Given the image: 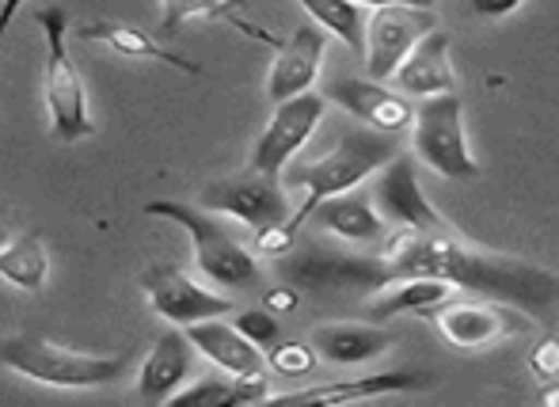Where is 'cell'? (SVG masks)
Segmentation results:
<instances>
[{
    "label": "cell",
    "instance_id": "484cf974",
    "mask_svg": "<svg viewBox=\"0 0 559 407\" xmlns=\"http://www.w3.org/2000/svg\"><path fill=\"white\" fill-rule=\"evenodd\" d=\"M243 0H160V31L176 35L191 20H233Z\"/></svg>",
    "mask_w": 559,
    "mask_h": 407
},
{
    "label": "cell",
    "instance_id": "e0dca14e",
    "mask_svg": "<svg viewBox=\"0 0 559 407\" xmlns=\"http://www.w3.org/2000/svg\"><path fill=\"white\" fill-rule=\"evenodd\" d=\"M435 378L427 370H389L373 373V378L358 381H332V385H312L301 393H282L271 396L274 404H350V400H373V396L389 393H415V388H430Z\"/></svg>",
    "mask_w": 559,
    "mask_h": 407
},
{
    "label": "cell",
    "instance_id": "52a82bcc",
    "mask_svg": "<svg viewBox=\"0 0 559 407\" xmlns=\"http://www.w3.org/2000/svg\"><path fill=\"white\" fill-rule=\"evenodd\" d=\"M430 324L442 332L445 343L456 350H491L495 343L514 339V335L530 332V316L518 312L510 301H464V297H449L430 312Z\"/></svg>",
    "mask_w": 559,
    "mask_h": 407
},
{
    "label": "cell",
    "instance_id": "5b68a950",
    "mask_svg": "<svg viewBox=\"0 0 559 407\" xmlns=\"http://www.w3.org/2000/svg\"><path fill=\"white\" fill-rule=\"evenodd\" d=\"M38 27L46 35V61H43V96L46 115H50V134L66 145L92 134V111H88V92L76 73V61L66 46L69 20L61 8H43L35 15Z\"/></svg>",
    "mask_w": 559,
    "mask_h": 407
},
{
    "label": "cell",
    "instance_id": "d590c367",
    "mask_svg": "<svg viewBox=\"0 0 559 407\" xmlns=\"http://www.w3.org/2000/svg\"><path fill=\"white\" fill-rule=\"evenodd\" d=\"M8 240H12V237H8V232H4V229H0V248H4V244H8Z\"/></svg>",
    "mask_w": 559,
    "mask_h": 407
},
{
    "label": "cell",
    "instance_id": "9c48e42d",
    "mask_svg": "<svg viewBox=\"0 0 559 407\" xmlns=\"http://www.w3.org/2000/svg\"><path fill=\"white\" fill-rule=\"evenodd\" d=\"M324 111H328V99L312 88L274 104L271 122H266L263 134L251 145L248 168L266 171V176H282V168H289V160L317 134V127L324 122Z\"/></svg>",
    "mask_w": 559,
    "mask_h": 407
},
{
    "label": "cell",
    "instance_id": "d6a6232c",
    "mask_svg": "<svg viewBox=\"0 0 559 407\" xmlns=\"http://www.w3.org/2000/svg\"><path fill=\"white\" fill-rule=\"evenodd\" d=\"M23 4H27V0H0V46H4L8 27H12V20L20 15Z\"/></svg>",
    "mask_w": 559,
    "mask_h": 407
},
{
    "label": "cell",
    "instance_id": "277c9868",
    "mask_svg": "<svg viewBox=\"0 0 559 407\" xmlns=\"http://www.w3.org/2000/svg\"><path fill=\"white\" fill-rule=\"evenodd\" d=\"M0 366L50 388H104L115 385L126 373V358L84 355V350L58 347L43 335H8V339H0Z\"/></svg>",
    "mask_w": 559,
    "mask_h": 407
},
{
    "label": "cell",
    "instance_id": "ffe728a7",
    "mask_svg": "<svg viewBox=\"0 0 559 407\" xmlns=\"http://www.w3.org/2000/svg\"><path fill=\"white\" fill-rule=\"evenodd\" d=\"M461 289L435 274H404V278L384 282L381 289H373V297L366 301L369 320L400 316V312H415V316H430L438 304H445L449 297H456Z\"/></svg>",
    "mask_w": 559,
    "mask_h": 407
},
{
    "label": "cell",
    "instance_id": "6da1fadb",
    "mask_svg": "<svg viewBox=\"0 0 559 407\" xmlns=\"http://www.w3.org/2000/svg\"><path fill=\"white\" fill-rule=\"evenodd\" d=\"M377 260L384 263L389 278L435 274V278L453 282L456 289L510 301L525 312H545L559 304V274L468 244L449 225H438V229H400L396 225L377 244Z\"/></svg>",
    "mask_w": 559,
    "mask_h": 407
},
{
    "label": "cell",
    "instance_id": "7402d4cb",
    "mask_svg": "<svg viewBox=\"0 0 559 407\" xmlns=\"http://www.w3.org/2000/svg\"><path fill=\"white\" fill-rule=\"evenodd\" d=\"M309 343L324 362L361 366L369 358H381L392 347V335L373 324H320Z\"/></svg>",
    "mask_w": 559,
    "mask_h": 407
},
{
    "label": "cell",
    "instance_id": "4316f807",
    "mask_svg": "<svg viewBox=\"0 0 559 407\" xmlns=\"http://www.w3.org/2000/svg\"><path fill=\"white\" fill-rule=\"evenodd\" d=\"M317 350H312V343H278L274 347L271 343V355H266V366H271L274 373H282V378H309L312 370H317Z\"/></svg>",
    "mask_w": 559,
    "mask_h": 407
},
{
    "label": "cell",
    "instance_id": "8fae6325",
    "mask_svg": "<svg viewBox=\"0 0 559 407\" xmlns=\"http://www.w3.org/2000/svg\"><path fill=\"white\" fill-rule=\"evenodd\" d=\"M141 289H145L148 304H153L156 316H164L168 324L187 327V324H199V320L210 316H228L233 301L214 289L199 286L187 271L171 267V263H160V267H148L141 274Z\"/></svg>",
    "mask_w": 559,
    "mask_h": 407
},
{
    "label": "cell",
    "instance_id": "44dd1931",
    "mask_svg": "<svg viewBox=\"0 0 559 407\" xmlns=\"http://www.w3.org/2000/svg\"><path fill=\"white\" fill-rule=\"evenodd\" d=\"M183 335L191 339V347L199 350L202 358H210V362L225 373H263V366H266L263 350L251 339H243L233 324H222L217 316L187 324Z\"/></svg>",
    "mask_w": 559,
    "mask_h": 407
},
{
    "label": "cell",
    "instance_id": "7c38bea8",
    "mask_svg": "<svg viewBox=\"0 0 559 407\" xmlns=\"http://www.w3.org/2000/svg\"><path fill=\"white\" fill-rule=\"evenodd\" d=\"M373 206L377 214L389 225H400V229H438L445 225V217L438 214L427 202L419 187V176H415V153H404L400 148L384 168L373 171Z\"/></svg>",
    "mask_w": 559,
    "mask_h": 407
},
{
    "label": "cell",
    "instance_id": "8992f818",
    "mask_svg": "<svg viewBox=\"0 0 559 407\" xmlns=\"http://www.w3.org/2000/svg\"><path fill=\"white\" fill-rule=\"evenodd\" d=\"M412 130L415 156L430 171H438L442 179H456V183H468L479 176V164L468 148V137H464V107L456 92H438V96L419 99Z\"/></svg>",
    "mask_w": 559,
    "mask_h": 407
},
{
    "label": "cell",
    "instance_id": "4dcf8cb0",
    "mask_svg": "<svg viewBox=\"0 0 559 407\" xmlns=\"http://www.w3.org/2000/svg\"><path fill=\"white\" fill-rule=\"evenodd\" d=\"M525 0H464V12L479 15V20H507L522 8Z\"/></svg>",
    "mask_w": 559,
    "mask_h": 407
},
{
    "label": "cell",
    "instance_id": "7a4b0ae2",
    "mask_svg": "<svg viewBox=\"0 0 559 407\" xmlns=\"http://www.w3.org/2000/svg\"><path fill=\"white\" fill-rule=\"evenodd\" d=\"M396 153H400V134H381V130H373V127H361V130H350V134L338 137L324 156H317V160L297 164V168H282V176H278L282 187L305 191L301 206L289 214V222L301 229V225L309 222L317 202L361 187Z\"/></svg>",
    "mask_w": 559,
    "mask_h": 407
},
{
    "label": "cell",
    "instance_id": "d4e9b609",
    "mask_svg": "<svg viewBox=\"0 0 559 407\" xmlns=\"http://www.w3.org/2000/svg\"><path fill=\"white\" fill-rule=\"evenodd\" d=\"M305 12L312 15L317 27H324L328 35H335L338 43H346L361 58V46H366V12L354 0H297Z\"/></svg>",
    "mask_w": 559,
    "mask_h": 407
},
{
    "label": "cell",
    "instance_id": "e575fe53",
    "mask_svg": "<svg viewBox=\"0 0 559 407\" xmlns=\"http://www.w3.org/2000/svg\"><path fill=\"white\" fill-rule=\"evenodd\" d=\"M540 400H545L548 407H559V378H556V381H548V388L540 393Z\"/></svg>",
    "mask_w": 559,
    "mask_h": 407
},
{
    "label": "cell",
    "instance_id": "5bb4252c",
    "mask_svg": "<svg viewBox=\"0 0 559 407\" xmlns=\"http://www.w3.org/2000/svg\"><path fill=\"white\" fill-rule=\"evenodd\" d=\"M274 61L271 73H266V99L282 104L289 96H301L317 84L320 65H324V50H328V31L317 23H301L286 43L274 46Z\"/></svg>",
    "mask_w": 559,
    "mask_h": 407
},
{
    "label": "cell",
    "instance_id": "d6986e66",
    "mask_svg": "<svg viewBox=\"0 0 559 407\" xmlns=\"http://www.w3.org/2000/svg\"><path fill=\"white\" fill-rule=\"evenodd\" d=\"M76 38L84 43H104L107 50H115L118 58H133V61H160V65H171L179 73H191L199 76L202 65L183 53H176L171 46L156 43L148 31L133 27V23H122V20H96V23H81L76 27Z\"/></svg>",
    "mask_w": 559,
    "mask_h": 407
},
{
    "label": "cell",
    "instance_id": "4fadbf2b",
    "mask_svg": "<svg viewBox=\"0 0 559 407\" xmlns=\"http://www.w3.org/2000/svg\"><path fill=\"white\" fill-rule=\"evenodd\" d=\"M324 99L354 115L361 127H373L381 134H407L415 119L412 99L404 92L384 88V81H373V76H335L324 88Z\"/></svg>",
    "mask_w": 559,
    "mask_h": 407
},
{
    "label": "cell",
    "instance_id": "f1b7e54d",
    "mask_svg": "<svg viewBox=\"0 0 559 407\" xmlns=\"http://www.w3.org/2000/svg\"><path fill=\"white\" fill-rule=\"evenodd\" d=\"M294 240H297V225L286 217V222H274V225L255 229V244H251V252L271 255V260H282V255L294 252Z\"/></svg>",
    "mask_w": 559,
    "mask_h": 407
},
{
    "label": "cell",
    "instance_id": "603a6c76",
    "mask_svg": "<svg viewBox=\"0 0 559 407\" xmlns=\"http://www.w3.org/2000/svg\"><path fill=\"white\" fill-rule=\"evenodd\" d=\"M271 400V385L266 373H228V378H202L187 388H176L168 404H214V407H233V404H263Z\"/></svg>",
    "mask_w": 559,
    "mask_h": 407
},
{
    "label": "cell",
    "instance_id": "ac0fdd59",
    "mask_svg": "<svg viewBox=\"0 0 559 407\" xmlns=\"http://www.w3.org/2000/svg\"><path fill=\"white\" fill-rule=\"evenodd\" d=\"M309 217L320 229L332 232V237L346 240V244H358V248H377L384 240V232H389V222L377 214L369 194H358V187H354V194L343 191V194H332V199L317 202Z\"/></svg>",
    "mask_w": 559,
    "mask_h": 407
},
{
    "label": "cell",
    "instance_id": "9a60e30c",
    "mask_svg": "<svg viewBox=\"0 0 559 407\" xmlns=\"http://www.w3.org/2000/svg\"><path fill=\"white\" fill-rule=\"evenodd\" d=\"M453 38L442 27H430L419 43L407 50V58L396 65L392 81H396V92H404L407 99H427L438 96V92H453Z\"/></svg>",
    "mask_w": 559,
    "mask_h": 407
},
{
    "label": "cell",
    "instance_id": "83f0119b",
    "mask_svg": "<svg viewBox=\"0 0 559 407\" xmlns=\"http://www.w3.org/2000/svg\"><path fill=\"white\" fill-rule=\"evenodd\" d=\"M233 327L243 335V339H251L259 350L271 347V343H278V316L266 309H240L233 316Z\"/></svg>",
    "mask_w": 559,
    "mask_h": 407
},
{
    "label": "cell",
    "instance_id": "836d02e7",
    "mask_svg": "<svg viewBox=\"0 0 559 407\" xmlns=\"http://www.w3.org/2000/svg\"><path fill=\"white\" fill-rule=\"evenodd\" d=\"M361 8H384V4H412V8H435L438 0H354Z\"/></svg>",
    "mask_w": 559,
    "mask_h": 407
},
{
    "label": "cell",
    "instance_id": "ba28073f",
    "mask_svg": "<svg viewBox=\"0 0 559 407\" xmlns=\"http://www.w3.org/2000/svg\"><path fill=\"white\" fill-rule=\"evenodd\" d=\"M199 206L210 210V214L236 217L248 229H263V225L289 217V199L282 179L255 168H243L236 176H222L214 183H206L199 194Z\"/></svg>",
    "mask_w": 559,
    "mask_h": 407
},
{
    "label": "cell",
    "instance_id": "1f68e13d",
    "mask_svg": "<svg viewBox=\"0 0 559 407\" xmlns=\"http://www.w3.org/2000/svg\"><path fill=\"white\" fill-rule=\"evenodd\" d=\"M297 301H301V294H297V286H274L263 294V309L274 312V316H282V312H294Z\"/></svg>",
    "mask_w": 559,
    "mask_h": 407
},
{
    "label": "cell",
    "instance_id": "cb8c5ba5",
    "mask_svg": "<svg viewBox=\"0 0 559 407\" xmlns=\"http://www.w3.org/2000/svg\"><path fill=\"white\" fill-rule=\"evenodd\" d=\"M0 278L23 294H38L50 278V255L38 237H15L0 248Z\"/></svg>",
    "mask_w": 559,
    "mask_h": 407
},
{
    "label": "cell",
    "instance_id": "f546056e",
    "mask_svg": "<svg viewBox=\"0 0 559 407\" xmlns=\"http://www.w3.org/2000/svg\"><path fill=\"white\" fill-rule=\"evenodd\" d=\"M530 370L537 381H556L559 378V339L556 335L537 339V347L530 350Z\"/></svg>",
    "mask_w": 559,
    "mask_h": 407
},
{
    "label": "cell",
    "instance_id": "3957f363",
    "mask_svg": "<svg viewBox=\"0 0 559 407\" xmlns=\"http://www.w3.org/2000/svg\"><path fill=\"white\" fill-rule=\"evenodd\" d=\"M148 217H164V222L179 225V229L191 237L194 244V267L202 271V278L214 282V286L225 289H251L259 286L263 271H259V260L251 248H243L233 232L217 222L210 210L191 206V202H148L145 206Z\"/></svg>",
    "mask_w": 559,
    "mask_h": 407
},
{
    "label": "cell",
    "instance_id": "2e32d148",
    "mask_svg": "<svg viewBox=\"0 0 559 407\" xmlns=\"http://www.w3.org/2000/svg\"><path fill=\"white\" fill-rule=\"evenodd\" d=\"M194 370V347L179 327H168V332L156 339V347L145 355L138 370V396L145 404H168L176 388H183V381L191 378Z\"/></svg>",
    "mask_w": 559,
    "mask_h": 407
},
{
    "label": "cell",
    "instance_id": "30bf717a",
    "mask_svg": "<svg viewBox=\"0 0 559 407\" xmlns=\"http://www.w3.org/2000/svg\"><path fill=\"white\" fill-rule=\"evenodd\" d=\"M430 27H438V15L430 12V8H412V4L373 8V15L366 20V46H361L366 76L389 81L400 61L407 58V50H412Z\"/></svg>",
    "mask_w": 559,
    "mask_h": 407
}]
</instances>
